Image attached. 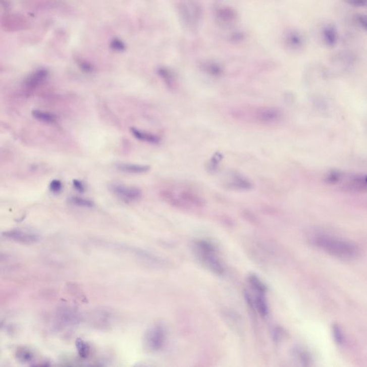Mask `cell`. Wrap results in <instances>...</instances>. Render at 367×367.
<instances>
[{"label":"cell","mask_w":367,"mask_h":367,"mask_svg":"<svg viewBox=\"0 0 367 367\" xmlns=\"http://www.w3.org/2000/svg\"><path fill=\"white\" fill-rule=\"evenodd\" d=\"M111 192L126 203L134 202L139 200L142 195L141 189L135 187H129L122 184L114 183L109 186Z\"/></svg>","instance_id":"6"},{"label":"cell","mask_w":367,"mask_h":367,"mask_svg":"<svg viewBox=\"0 0 367 367\" xmlns=\"http://www.w3.org/2000/svg\"><path fill=\"white\" fill-rule=\"evenodd\" d=\"M80 67L85 73H92L93 71V67L90 64L85 62H81L80 63Z\"/></svg>","instance_id":"22"},{"label":"cell","mask_w":367,"mask_h":367,"mask_svg":"<svg viewBox=\"0 0 367 367\" xmlns=\"http://www.w3.org/2000/svg\"><path fill=\"white\" fill-rule=\"evenodd\" d=\"M227 188L237 191H247L252 188V182L238 173H233L227 181Z\"/></svg>","instance_id":"11"},{"label":"cell","mask_w":367,"mask_h":367,"mask_svg":"<svg viewBox=\"0 0 367 367\" xmlns=\"http://www.w3.org/2000/svg\"><path fill=\"white\" fill-rule=\"evenodd\" d=\"M73 185L74 188L78 191L79 192H84L85 190V185L83 184L81 181L78 180V179H74L73 181Z\"/></svg>","instance_id":"21"},{"label":"cell","mask_w":367,"mask_h":367,"mask_svg":"<svg viewBox=\"0 0 367 367\" xmlns=\"http://www.w3.org/2000/svg\"><path fill=\"white\" fill-rule=\"evenodd\" d=\"M247 114L250 115L251 121L262 125H274L278 124L283 119V114L279 109L275 107H257L250 109Z\"/></svg>","instance_id":"4"},{"label":"cell","mask_w":367,"mask_h":367,"mask_svg":"<svg viewBox=\"0 0 367 367\" xmlns=\"http://www.w3.org/2000/svg\"><path fill=\"white\" fill-rule=\"evenodd\" d=\"M111 47L114 50L118 51V52H122L125 49V45L124 42H122L119 39H114L112 40V43H111Z\"/></svg>","instance_id":"20"},{"label":"cell","mask_w":367,"mask_h":367,"mask_svg":"<svg viewBox=\"0 0 367 367\" xmlns=\"http://www.w3.org/2000/svg\"><path fill=\"white\" fill-rule=\"evenodd\" d=\"M120 248L126 250V252H129L131 255L135 256L136 258L139 259V260H141L143 262L146 263L148 265L154 266H162L166 264L165 260L162 259L161 257L153 255L151 252L143 250V249L135 247H122L121 245Z\"/></svg>","instance_id":"7"},{"label":"cell","mask_w":367,"mask_h":367,"mask_svg":"<svg viewBox=\"0 0 367 367\" xmlns=\"http://www.w3.org/2000/svg\"><path fill=\"white\" fill-rule=\"evenodd\" d=\"M118 170L129 174L146 173L150 170L148 165H134V164L120 163L117 165Z\"/></svg>","instance_id":"12"},{"label":"cell","mask_w":367,"mask_h":367,"mask_svg":"<svg viewBox=\"0 0 367 367\" xmlns=\"http://www.w3.org/2000/svg\"><path fill=\"white\" fill-rule=\"evenodd\" d=\"M15 356L20 362L29 363L33 359L34 354L30 350L25 347H20L16 350Z\"/></svg>","instance_id":"15"},{"label":"cell","mask_w":367,"mask_h":367,"mask_svg":"<svg viewBox=\"0 0 367 367\" xmlns=\"http://www.w3.org/2000/svg\"><path fill=\"white\" fill-rule=\"evenodd\" d=\"M32 115L37 121L45 124H54L57 123L58 117L51 113L40 110H33L32 112Z\"/></svg>","instance_id":"14"},{"label":"cell","mask_w":367,"mask_h":367,"mask_svg":"<svg viewBox=\"0 0 367 367\" xmlns=\"http://www.w3.org/2000/svg\"><path fill=\"white\" fill-rule=\"evenodd\" d=\"M63 187L62 182H61V181L59 180V179H54V180L51 181L49 185V190L56 194H59V193L61 192Z\"/></svg>","instance_id":"19"},{"label":"cell","mask_w":367,"mask_h":367,"mask_svg":"<svg viewBox=\"0 0 367 367\" xmlns=\"http://www.w3.org/2000/svg\"><path fill=\"white\" fill-rule=\"evenodd\" d=\"M76 346L78 354L81 357L85 358L89 356L90 346L82 339H77Z\"/></svg>","instance_id":"17"},{"label":"cell","mask_w":367,"mask_h":367,"mask_svg":"<svg viewBox=\"0 0 367 367\" xmlns=\"http://www.w3.org/2000/svg\"><path fill=\"white\" fill-rule=\"evenodd\" d=\"M358 21L359 23L362 25L363 27L366 28L367 30V17L363 16V15H359L358 17Z\"/></svg>","instance_id":"23"},{"label":"cell","mask_w":367,"mask_h":367,"mask_svg":"<svg viewBox=\"0 0 367 367\" xmlns=\"http://www.w3.org/2000/svg\"><path fill=\"white\" fill-rule=\"evenodd\" d=\"M48 77V71L45 69H39L27 77L24 82V86L28 91L37 89L44 83Z\"/></svg>","instance_id":"10"},{"label":"cell","mask_w":367,"mask_h":367,"mask_svg":"<svg viewBox=\"0 0 367 367\" xmlns=\"http://www.w3.org/2000/svg\"><path fill=\"white\" fill-rule=\"evenodd\" d=\"M131 134L136 138V139L140 140L144 142L153 143L156 144L160 142V138L156 135L151 134V133L146 132V131L139 130L136 128H131Z\"/></svg>","instance_id":"13"},{"label":"cell","mask_w":367,"mask_h":367,"mask_svg":"<svg viewBox=\"0 0 367 367\" xmlns=\"http://www.w3.org/2000/svg\"><path fill=\"white\" fill-rule=\"evenodd\" d=\"M192 250L198 261L206 270L217 276H223L225 267L216 246L211 241L198 240L192 245Z\"/></svg>","instance_id":"2"},{"label":"cell","mask_w":367,"mask_h":367,"mask_svg":"<svg viewBox=\"0 0 367 367\" xmlns=\"http://www.w3.org/2000/svg\"><path fill=\"white\" fill-rule=\"evenodd\" d=\"M159 73H160V76L162 77V79L165 81V84L167 85V87L170 89H174L175 88V83L170 73H169L165 70H160Z\"/></svg>","instance_id":"18"},{"label":"cell","mask_w":367,"mask_h":367,"mask_svg":"<svg viewBox=\"0 0 367 367\" xmlns=\"http://www.w3.org/2000/svg\"><path fill=\"white\" fill-rule=\"evenodd\" d=\"M167 341V329L162 324H153L148 328L144 336V344L146 349L156 352L163 349Z\"/></svg>","instance_id":"5"},{"label":"cell","mask_w":367,"mask_h":367,"mask_svg":"<svg viewBox=\"0 0 367 367\" xmlns=\"http://www.w3.org/2000/svg\"><path fill=\"white\" fill-rule=\"evenodd\" d=\"M57 323L61 327H71L76 325L77 323L79 322V317L78 314L73 310V309L68 307H62L58 310Z\"/></svg>","instance_id":"9"},{"label":"cell","mask_w":367,"mask_h":367,"mask_svg":"<svg viewBox=\"0 0 367 367\" xmlns=\"http://www.w3.org/2000/svg\"><path fill=\"white\" fill-rule=\"evenodd\" d=\"M3 236L8 240L25 245H32L40 240V237L37 234L18 229L5 231L3 233Z\"/></svg>","instance_id":"8"},{"label":"cell","mask_w":367,"mask_h":367,"mask_svg":"<svg viewBox=\"0 0 367 367\" xmlns=\"http://www.w3.org/2000/svg\"><path fill=\"white\" fill-rule=\"evenodd\" d=\"M162 197L169 204L179 208H200L204 204V200L197 193L187 189L162 191Z\"/></svg>","instance_id":"3"},{"label":"cell","mask_w":367,"mask_h":367,"mask_svg":"<svg viewBox=\"0 0 367 367\" xmlns=\"http://www.w3.org/2000/svg\"><path fill=\"white\" fill-rule=\"evenodd\" d=\"M68 201L73 205L81 206V207L91 208L94 206V202L90 199L80 197H71Z\"/></svg>","instance_id":"16"},{"label":"cell","mask_w":367,"mask_h":367,"mask_svg":"<svg viewBox=\"0 0 367 367\" xmlns=\"http://www.w3.org/2000/svg\"><path fill=\"white\" fill-rule=\"evenodd\" d=\"M310 240L321 250L339 258L350 260L357 257L358 254V247L354 243L328 233H313Z\"/></svg>","instance_id":"1"}]
</instances>
